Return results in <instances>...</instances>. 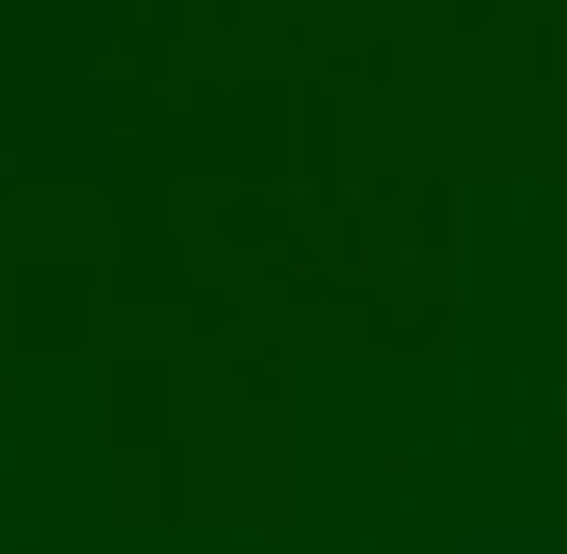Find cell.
Returning <instances> with one entry per match:
<instances>
[]
</instances>
